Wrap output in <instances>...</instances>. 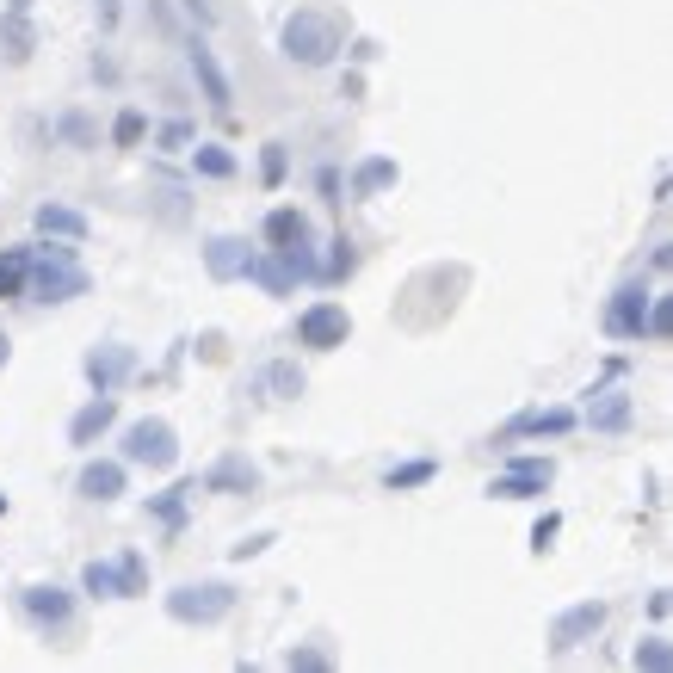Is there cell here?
<instances>
[{
  "label": "cell",
  "instance_id": "cell-1",
  "mask_svg": "<svg viewBox=\"0 0 673 673\" xmlns=\"http://www.w3.org/2000/svg\"><path fill=\"white\" fill-rule=\"evenodd\" d=\"M235 612V587L229 581H186L167 593V618L173 624H223Z\"/></svg>",
  "mask_w": 673,
  "mask_h": 673
},
{
  "label": "cell",
  "instance_id": "cell-29",
  "mask_svg": "<svg viewBox=\"0 0 673 673\" xmlns=\"http://www.w3.org/2000/svg\"><path fill=\"white\" fill-rule=\"evenodd\" d=\"M56 136H62V143H75V149H93V143H99L93 124H87L81 112H62V118H56Z\"/></svg>",
  "mask_w": 673,
  "mask_h": 673
},
{
  "label": "cell",
  "instance_id": "cell-20",
  "mask_svg": "<svg viewBox=\"0 0 673 673\" xmlns=\"http://www.w3.org/2000/svg\"><path fill=\"white\" fill-rule=\"evenodd\" d=\"M81 587H87L93 599H130V587H124V569H118V562H87V569H81Z\"/></svg>",
  "mask_w": 673,
  "mask_h": 673
},
{
  "label": "cell",
  "instance_id": "cell-32",
  "mask_svg": "<svg viewBox=\"0 0 673 673\" xmlns=\"http://www.w3.org/2000/svg\"><path fill=\"white\" fill-rule=\"evenodd\" d=\"M667 328H673V303H667V297H655V303H649L643 334H649V340H667Z\"/></svg>",
  "mask_w": 673,
  "mask_h": 673
},
{
  "label": "cell",
  "instance_id": "cell-39",
  "mask_svg": "<svg viewBox=\"0 0 673 673\" xmlns=\"http://www.w3.org/2000/svg\"><path fill=\"white\" fill-rule=\"evenodd\" d=\"M186 13H192L198 25H210V19H217V13H210V7H204V0H186Z\"/></svg>",
  "mask_w": 673,
  "mask_h": 673
},
{
  "label": "cell",
  "instance_id": "cell-31",
  "mask_svg": "<svg viewBox=\"0 0 673 673\" xmlns=\"http://www.w3.org/2000/svg\"><path fill=\"white\" fill-rule=\"evenodd\" d=\"M112 143H118V149H136V143H143V112H118Z\"/></svg>",
  "mask_w": 673,
  "mask_h": 673
},
{
  "label": "cell",
  "instance_id": "cell-4",
  "mask_svg": "<svg viewBox=\"0 0 673 673\" xmlns=\"http://www.w3.org/2000/svg\"><path fill=\"white\" fill-rule=\"evenodd\" d=\"M31 291H38V303H68V297H81L87 291V272L68 260V247H50V260L31 254Z\"/></svg>",
  "mask_w": 673,
  "mask_h": 673
},
{
  "label": "cell",
  "instance_id": "cell-33",
  "mask_svg": "<svg viewBox=\"0 0 673 673\" xmlns=\"http://www.w3.org/2000/svg\"><path fill=\"white\" fill-rule=\"evenodd\" d=\"M155 143L173 155V149H192V143H198V130H192V124H161V136H155Z\"/></svg>",
  "mask_w": 673,
  "mask_h": 673
},
{
  "label": "cell",
  "instance_id": "cell-5",
  "mask_svg": "<svg viewBox=\"0 0 673 673\" xmlns=\"http://www.w3.org/2000/svg\"><path fill=\"white\" fill-rule=\"evenodd\" d=\"M346 334H352V315L340 303H309L297 315V346H309V352H334V346H346Z\"/></svg>",
  "mask_w": 673,
  "mask_h": 673
},
{
  "label": "cell",
  "instance_id": "cell-2",
  "mask_svg": "<svg viewBox=\"0 0 673 673\" xmlns=\"http://www.w3.org/2000/svg\"><path fill=\"white\" fill-rule=\"evenodd\" d=\"M124 464H143V470H173V464H180V433H173L161 414L130 420V427H124Z\"/></svg>",
  "mask_w": 673,
  "mask_h": 673
},
{
  "label": "cell",
  "instance_id": "cell-26",
  "mask_svg": "<svg viewBox=\"0 0 673 673\" xmlns=\"http://www.w3.org/2000/svg\"><path fill=\"white\" fill-rule=\"evenodd\" d=\"M192 167L204 173V180H235V155L217 149V143H198V149H192Z\"/></svg>",
  "mask_w": 673,
  "mask_h": 673
},
{
  "label": "cell",
  "instance_id": "cell-13",
  "mask_svg": "<svg viewBox=\"0 0 673 673\" xmlns=\"http://www.w3.org/2000/svg\"><path fill=\"white\" fill-rule=\"evenodd\" d=\"M186 62H192V75H198L204 99L217 105V112H229V105H235V87H229V75H223V62L210 56V44H192V50H186Z\"/></svg>",
  "mask_w": 673,
  "mask_h": 673
},
{
  "label": "cell",
  "instance_id": "cell-7",
  "mask_svg": "<svg viewBox=\"0 0 673 673\" xmlns=\"http://www.w3.org/2000/svg\"><path fill=\"white\" fill-rule=\"evenodd\" d=\"M606 618H612L606 599H581V606H569V612H562V618L550 624V649H556V655H569L575 643L599 636V624H606Z\"/></svg>",
  "mask_w": 673,
  "mask_h": 673
},
{
  "label": "cell",
  "instance_id": "cell-10",
  "mask_svg": "<svg viewBox=\"0 0 673 673\" xmlns=\"http://www.w3.org/2000/svg\"><path fill=\"white\" fill-rule=\"evenodd\" d=\"M643 322H649V291H643V285H624V291L612 297V309H606V328H612L618 340H643Z\"/></svg>",
  "mask_w": 673,
  "mask_h": 673
},
{
  "label": "cell",
  "instance_id": "cell-25",
  "mask_svg": "<svg viewBox=\"0 0 673 673\" xmlns=\"http://www.w3.org/2000/svg\"><path fill=\"white\" fill-rule=\"evenodd\" d=\"M25 272H31V247H7V254H0V297H19Z\"/></svg>",
  "mask_w": 673,
  "mask_h": 673
},
{
  "label": "cell",
  "instance_id": "cell-22",
  "mask_svg": "<svg viewBox=\"0 0 673 673\" xmlns=\"http://www.w3.org/2000/svg\"><path fill=\"white\" fill-rule=\"evenodd\" d=\"M266 241H272V247H309L303 210H272V217H266Z\"/></svg>",
  "mask_w": 673,
  "mask_h": 673
},
{
  "label": "cell",
  "instance_id": "cell-16",
  "mask_svg": "<svg viewBox=\"0 0 673 673\" xmlns=\"http://www.w3.org/2000/svg\"><path fill=\"white\" fill-rule=\"evenodd\" d=\"M204 488H210V494H254V488H260V470L247 464V457H217V464H210V476H204Z\"/></svg>",
  "mask_w": 673,
  "mask_h": 673
},
{
  "label": "cell",
  "instance_id": "cell-15",
  "mask_svg": "<svg viewBox=\"0 0 673 673\" xmlns=\"http://www.w3.org/2000/svg\"><path fill=\"white\" fill-rule=\"evenodd\" d=\"M118 427V396H93L75 420H68V445H93Z\"/></svg>",
  "mask_w": 673,
  "mask_h": 673
},
{
  "label": "cell",
  "instance_id": "cell-12",
  "mask_svg": "<svg viewBox=\"0 0 673 673\" xmlns=\"http://www.w3.org/2000/svg\"><path fill=\"white\" fill-rule=\"evenodd\" d=\"M130 371H136V352L130 346H99V352H87V383L99 389V396H112Z\"/></svg>",
  "mask_w": 673,
  "mask_h": 673
},
{
  "label": "cell",
  "instance_id": "cell-28",
  "mask_svg": "<svg viewBox=\"0 0 673 673\" xmlns=\"http://www.w3.org/2000/svg\"><path fill=\"white\" fill-rule=\"evenodd\" d=\"M433 476H439V464H433V457H420V464H402V470H389V488H396V494H402V488H427Z\"/></svg>",
  "mask_w": 673,
  "mask_h": 673
},
{
  "label": "cell",
  "instance_id": "cell-9",
  "mask_svg": "<svg viewBox=\"0 0 673 673\" xmlns=\"http://www.w3.org/2000/svg\"><path fill=\"white\" fill-rule=\"evenodd\" d=\"M124 482H130V464H124V457H93V464L75 476L81 501H118V494H124Z\"/></svg>",
  "mask_w": 673,
  "mask_h": 673
},
{
  "label": "cell",
  "instance_id": "cell-6",
  "mask_svg": "<svg viewBox=\"0 0 673 673\" xmlns=\"http://www.w3.org/2000/svg\"><path fill=\"white\" fill-rule=\"evenodd\" d=\"M550 476H556L550 457H513V470L494 476L488 494H494V501H538V494L550 488Z\"/></svg>",
  "mask_w": 673,
  "mask_h": 673
},
{
  "label": "cell",
  "instance_id": "cell-17",
  "mask_svg": "<svg viewBox=\"0 0 673 673\" xmlns=\"http://www.w3.org/2000/svg\"><path fill=\"white\" fill-rule=\"evenodd\" d=\"M575 427V408H550V414H519L513 427H507V439H562Z\"/></svg>",
  "mask_w": 673,
  "mask_h": 673
},
{
  "label": "cell",
  "instance_id": "cell-38",
  "mask_svg": "<svg viewBox=\"0 0 673 673\" xmlns=\"http://www.w3.org/2000/svg\"><path fill=\"white\" fill-rule=\"evenodd\" d=\"M93 7H99V25H105V31H112V25H118V13H124L118 0H93Z\"/></svg>",
  "mask_w": 673,
  "mask_h": 673
},
{
  "label": "cell",
  "instance_id": "cell-19",
  "mask_svg": "<svg viewBox=\"0 0 673 673\" xmlns=\"http://www.w3.org/2000/svg\"><path fill=\"white\" fill-rule=\"evenodd\" d=\"M254 383L266 389L272 402H297V396H303V371H297L291 359H278V365H266V371H260Z\"/></svg>",
  "mask_w": 673,
  "mask_h": 673
},
{
  "label": "cell",
  "instance_id": "cell-36",
  "mask_svg": "<svg viewBox=\"0 0 673 673\" xmlns=\"http://www.w3.org/2000/svg\"><path fill=\"white\" fill-rule=\"evenodd\" d=\"M556 525H562L556 513H544L538 525H531V550H550V538H556Z\"/></svg>",
  "mask_w": 673,
  "mask_h": 673
},
{
  "label": "cell",
  "instance_id": "cell-40",
  "mask_svg": "<svg viewBox=\"0 0 673 673\" xmlns=\"http://www.w3.org/2000/svg\"><path fill=\"white\" fill-rule=\"evenodd\" d=\"M7 352H13V340H7V334H0V365H7Z\"/></svg>",
  "mask_w": 673,
  "mask_h": 673
},
{
  "label": "cell",
  "instance_id": "cell-35",
  "mask_svg": "<svg viewBox=\"0 0 673 673\" xmlns=\"http://www.w3.org/2000/svg\"><path fill=\"white\" fill-rule=\"evenodd\" d=\"M118 569H124V587H130V599H136V593H143V556L124 550V556H118Z\"/></svg>",
  "mask_w": 673,
  "mask_h": 673
},
{
  "label": "cell",
  "instance_id": "cell-24",
  "mask_svg": "<svg viewBox=\"0 0 673 673\" xmlns=\"http://www.w3.org/2000/svg\"><path fill=\"white\" fill-rule=\"evenodd\" d=\"M31 44H38V38H31L25 13H19V7H7V19H0V50H7V62H25V56H31Z\"/></svg>",
  "mask_w": 673,
  "mask_h": 673
},
{
  "label": "cell",
  "instance_id": "cell-30",
  "mask_svg": "<svg viewBox=\"0 0 673 673\" xmlns=\"http://www.w3.org/2000/svg\"><path fill=\"white\" fill-rule=\"evenodd\" d=\"M186 494H198V482H180V488H167L161 501H155V513H161L167 525H180V513H186Z\"/></svg>",
  "mask_w": 673,
  "mask_h": 673
},
{
  "label": "cell",
  "instance_id": "cell-23",
  "mask_svg": "<svg viewBox=\"0 0 673 673\" xmlns=\"http://www.w3.org/2000/svg\"><path fill=\"white\" fill-rule=\"evenodd\" d=\"M383 186H396V161H389V155L359 161V173H352V192H359V198H377Z\"/></svg>",
  "mask_w": 673,
  "mask_h": 673
},
{
  "label": "cell",
  "instance_id": "cell-8",
  "mask_svg": "<svg viewBox=\"0 0 673 673\" xmlns=\"http://www.w3.org/2000/svg\"><path fill=\"white\" fill-rule=\"evenodd\" d=\"M19 606H25V618L38 624V630H62L68 618H75V593L56 587V581H38V587L19 593Z\"/></svg>",
  "mask_w": 673,
  "mask_h": 673
},
{
  "label": "cell",
  "instance_id": "cell-3",
  "mask_svg": "<svg viewBox=\"0 0 673 673\" xmlns=\"http://www.w3.org/2000/svg\"><path fill=\"white\" fill-rule=\"evenodd\" d=\"M334 50H340V25L334 19H322V13H291L285 19V56L291 62L322 68V62H334Z\"/></svg>",
  "mask_w": 673,
  "mask_h": 673
},
{
  "label": "cell",
  "instance_id": "cell-37",
  "mask_svg": "<svg viewBox=\"0 0 673 673\" xmlns=\"http://www.w3.org/2000/svg\"><path fill=\"white\" fill-rule=\"evenodd\" d=\"M278 180H285V149L272 143V149H266V186H278Z\"/></svg>",
  "mask_w": 673,
  "mask_h": 673
},
{
  "label": "cell",
  "instance_id": "cell-34",
  "mask_svg": "<svg viewBox=\"0 0 673 673\" xmlns=\"http://www.w3.org/2000/svg\"><path fill=\"white\" fill-rule=\"evenodd\" d=\"M272 544H278L272 531H254V538H241V544H229V556H235V562H247V556H266Z\"/></svg>",
  "mask_w": 673,
  "mask_h": 673
},
{
  "label": "cell",
  "instance_id": "cell-14",
  "mask_svg": "<svg viewBox=\"0 0 673 673\" xmlns=\"http://www.w3.org/2000/svg\"><path fill=\"white\" fill-rule=\"evenodd\" d=\"M630 414H636L630 389H593V402H587V427H593V433H624V427H630Z\"/></svg>",
  "mask_w": 673,
  "mask_h": 673
},
{
  "label": "cell",
  "instance_id": "cell-21",
  "mask_svg": "<svg viewBox=\"0 0 673 673\" xmlns=\"http://www.w3.org/2000/svg\"><path fill=\"white\" fill-rule=\"evenodd\" d=\"M247 278H260V285H266L272 297H285V291L297 285V272H291V260H285V254H278V247H272V254H266V260L254 254V266H247Z\"/></svg>",
  "mask_w": 673,
  "mask_h": 673
},
{
  "label": "cell",
  "instance_id": "cell-18",
  "mask_svg": "<svg viewBox=\"0 0 673 673\" xmlns=\"http://www.w3.org/2000/svg\"><path fill=\"white\" fill-rule=\"evenodd\" d=\"M38 229L56 241H87V217L75 204H38Z\"/></svg>",
  "mask_w": 673,
  "mask_h": 673
},
{
  "label": "cell",
  "instance_id": "cell-11",
  "mask_svg": "<svg viewBox=\"0 0 673 673\" xmlns=\"http://www.w3.org/2000/svg\"><path fill=\"white\" fill-rule=\"evenodd\" d=\"M204 266H210V278H247V266H254V247H247L241 235H217V241H204Z\"/></svg>",
  "mask_w": 673,
  "mask_h": 673
},
{
  "label": "cell",
  "instance_id": "cell-27",
  "mask_svg": "<svg viewBox=\"0 0 673 673\" xmlns=\"http://www.w3.org/2000/svg\"><path fill=\"white\" fill-rule=\"evenodd\" d=\"M630 667H636V673H667V667H673V649H667V636H649V643H636Z\"/></svg>",
  "mask_w": 673,
  "mask_h": 673
}]
</instances>
